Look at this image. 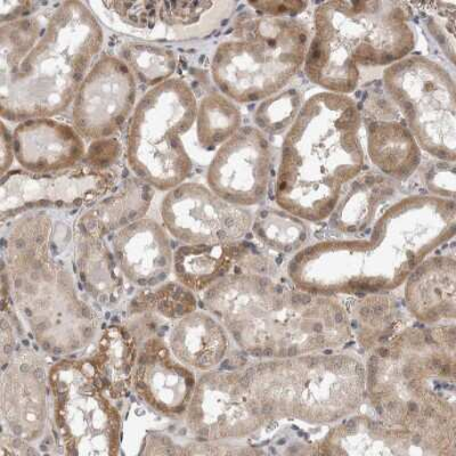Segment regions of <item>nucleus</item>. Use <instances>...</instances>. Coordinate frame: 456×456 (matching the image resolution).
<instances>
[{"instance_id": "f257e3e1", "label": "nucleus", "mask_w": 456, "mask_h": 456, "mask_svg": "<svg viewBox=\"0 0 456 456\" xmlns=\"http://www.w3.org/2000/svg\"><path fill=\"white\" fill-rule=\"evenodd\" d=\"M455 231V200L409 195L387 208L368 239L308 243L289 260V279L323 295L392 292L422 260L453 240Z\"/></svg>"}, {"instance_id": "f03ea898", "label": "nucleus", "mask_w": 456, "mask_h": 456, "mask_svg": "<svg viewBox=\"0 0 456 456\" xmlns=\"http://www.w3.org/2000/svg\"><path fill=\"white\" fill-rule=\"evenodd\" d=\"M2 256L3 289L44 352L71 356L99 339L100 314L70 262L75 230L50 210L30 211L11 221Z\"/></svg>"}, {"instance_id": "7ed1b4c3", "label": "nucleus", "mask_w": 456, "mask_h": 456, "mask_svg": "<svg viewBox=\"0 0 456 456\" xmlns=\"http://www.w3.org/2000/svg\"><path fill=\"white\" fill-rule=\"evenodd\" d=\"M202 304L255 360L340 350L353 338L337 296L285 284L273 273L239 266L202 293Z\"/></svg>"}, {"instance_id": "20e7f679", "label": "nucleus", "mask_w": 456, "mask_h": 456, "mask_svg": "<svg viewBox=\"0 0 456 456\" xmlns=\"http://www.w3.org/2000/svg\"><path fill=\"white\" fill-rule=\"evenodd\" d=\"M364 363L374 417L456 452L455 323L407 325L370 350Z\"/></svg>"}, {"instance_id": "39448f33", "label": "nucleus", "mask_w": 456, "mask_h": 456, "mask_svg": "<svg viewBox=\"0 0 456 456\" xmlns=\"http://www.w3.org/2000/svg\"><path fill=\"white\" fill-rule=\"evenodd\" d=\"M362 120L349 95L320 92L308 97L284 134L276 206L307 223L327 221L345 186L365 170Z\"/></svg>"}, {"instance_id": "423d86ee", "label": "nucleus", "mask_w": 456, "mask_h": 456, "mask_svg": "<svg viewBox=\"0 0 456 456\" xmlns=\"http://www.w3.org/2000/svg\"><path fill=\"white\" fill-rule=\"evenodd\" d=\"M412 12L388 0L325 2L314 11L304 72L324 92L350 95L361 68H388L417 46Z\"/></svg>"}, {"instance_id": "0eeeda50", "label": "nucleus", "mask_w": 456, "mask_h": 456, "mask_svg": "<svg viewBox=\"0 0 456 456\" xmlns=\"http://www.w3.org/2000/svg\"><path fill=\"white\" fill-rule=\"evenodd\" d=\"M103 45V28L87 4H60L38 43L11 79L0 85L2 119H46L64 112Z\"/></svg>"}, {"instance_id": "6e6552de", "label": "nucleus", "mask_w": 456, "mask_h": 456, "mask_svg": "<svg viewBox=\"0 0 456 456\" xmlns=\"http://www.w3.org/2000/svg\"><path fill=\"white\" fill-rule=\"evenodd\" d=\"M256 404L272 423L329 426L365 404V363L349 350L256 360L242 368Z\"/></svg>"}, {"instance_id": "1a4fd4ad", "label": "nucleus", "mask_w": 456, "mask_h": 456, "mask_svg": "<svg viewBox=\"0 0 456 456\" xmlns=\"http://www.w3.org/2000/svg\"><path fill=\"white\" fill-rule=\"evenodd\" d=\"M216 47L210 70L218 91L236 104L259 103L304 69L311 31L296 18L243 12Z\"/></svg>"}, {"instance_id": "9d476101", "label": "nucleus", "mask_w": 456, "mask_h": 456, "mask_svg": "<svg viewBox=\"0 0 456 456\" xmlns=\"http://www.w3.org/2000/svg\"><path fill=\"white\" fill-rule=\"evenodd\" d=\"M199 101L186 81L171 78L138 102L126 135V160L135 176L161 192L185 183L193 161L182 136L197 119Z\"/></svg>"}, {"instance_id": "9b49d317", "label": "nucleus", "mask_w": 456, "mask_h": 456, "mask_svg": "<svg viewBox=\"0 0 456 456\" xmlns=\"http://www.w3.org/2000/svg\"><path fill=\"white\" fill-rule=\"evenodd\" d=\"M52 434L65 455H118L124 421L88 357L52 364Z\"/></svg>"}, {"instance_id": "f8f14e48", "label": "nucleus", "mask_w": 456, "mask_h": 456, "mask_svg": "<svg viewBox=\"0 0 456 456\" xmlns=\"http://www.w3.org/2000/svg\"><path fill=\"white\" fill-rule=\"evenodd\" d=\"M382 83L420 149L437 160L455 162V81L449 70L411 54L386 68Z\"/></svg>"}, {"instance_id": "ddd939ff", "label": "nucleus", "mask_w": 456, "mask_h": 456, "mask_svg": "<svg viewBox=\"0 0 456 456\" xmlns=\"http://www.w3.org/2000/svg\"><path fill=\"white\" fill-rule=\"evenodd\" d=\"M183 420L191 437L205 442H243L272 423L251 397L242 368L200 374Z\"/></svg>"}, {"instance_id": "4468645a", "label": "nucleus", "mask_w": 456, "mask_h": 456, "mask_svg": "<svg viewBox=\"0 0 456 456\" xmlns=\"http://www.w3.org/2000/svg\"><path fill=\"white\" fill-rule=\"evenodd\" d=\"M117 182L116 171L87 166L55 174L11 170L2 176L0 219L5 224L30 211L92 206L111 193Z\"/></svg>"}, {"instance_id": "2eb2a0df", "label": "nucleus", "mask_w": 456, "mask_h": 456, "mask_svg": "<svg viewBox=\"0 0 456 456\" xmlns=\"http://www.w3.org/2000/svg\"><path fill=\"white\" fill-rule=\"evenodd\" d=\"M162 225L182 244L241 241L250 234L254 213L232 205L209 187L191 182L167 192L160 206Z\"/></svg>"}, {"instance_id": "dca6fc26", "label": "nucleus", "mask_w": 456, "mask_h": 456, "mask_svg": "<svg viewBox=\"0 0 456 456\" xmlns=\"http://www.w3.org/2000/svg\"><path fill=\"white\" fill-rule=\"evenodd\" d=\"M3 364L2 439L32 447L52 433L51 366L28 348Z\"/></svg>"}, {"instance_id": "f3484780", "label": "nucleus", "mask_w": 456, "mask_h": 456, "mask_svg": "<svg viewBox=\"0 0 456 456\" xmlns=\"http://www.w3.org/2000/svg\"><path fill=\"white\" fill-rule=\"evenodd\" d=\"M136 97L137 81L124 61L101 56L77 92L72 126L86 141L112 138L132 118Z\"/></svg>"}, {"instance_id": "a211bd4d", "label": "nucleus", "mask_w": 456, "mask_h": 456, "mask_svg": "<svg viewBox=\"0 0 456 456\" xmlns=\"http://www.w3.org/2000/svg\"><path fill=\"white\" fill-rule=\"evenodd\" d=\"M272 168L268 136L256 126H243L217 149L207 169V186L232 205L254 207L267 197Z\"/></svg>"}, {"instance_id": "6ab92c4d", "label": "nucleus", "mask_w": 456, "mask_h": 456, "mask_svg": "<svg viewBox=\"0 0 456 456\" xmlns=\"http://www.w3.org/2000/svg\"><path fill=\"white\" fill-rule=\"evenodd\" d=\"M320 455H456L444 444L418 431L390 425L374 415L358 412L331 426L313 444Z\"/></svg>"}, {"instance_id": "aec40b11", "label": "nucleus", "mask_w": 456, "mask_h": 456, "mask_svg": "<svg viewBox=\"0 0 456 456\" xmlns=\"http://www.w3.org/2000/svg\"><path fill=\"white\" fill-rule=\"evenodd\" d=\"M197 379L156 333L140 342L130 389L154 413L174 420L184 418Z\"/></svg>"}, {"instance_id": "412c9836", "label": "nucleus", "mask_w": 456, "mask_h": 456, "mask_svg": "<svg viewBox=\"0 0 456 456\" xmlns=\"http://www.w3.org/2000/svg\"><path fill=\"white\" fill-rule=\"evenodd\" d=\"M170 238L162 223L149 216L113 234V255L130 284L148 289L168 281L174 268Z\"/></svg>"}, {"instance_id": "4be33fe9", "label": "nucleus", "mask_w": 456, "mask_h": 456, "mask_svg": "<svg viewBox=\"0 0 456 456\" xmlns=\"http://www.w3.org/2000/svg\"><path fill=\"white\" fill-rule=\"evenodd\" d=\"M15 159L23 170L55 174L77 168L85 160V140L64 122L32 119L19 122L13 130Z\"/></svg>"}, {"instance_id": "5701e85b", "label": "nucleus", "mask_w": 456, "mask_h": 456, "mask_svg": "<svg viewBox=\"0 0 456 456\" xmlns=\"http://www.w3.org/2000/svg\"><path fill=\"white\" fill-rule=\"evenodd\" d=\"M407 313L423 325L454 323L456 317V260L454 256L430 255L404 284Z\"/></svg>"}, {"instance_id": "b1692460", "label": "nucleus", "mask_w": 456, "mask_h": 456, "mask_svg": "<svg viewBox=\"0 0 456 456\" xmlns=\"http://www.w3.org/2000/svg\"><path fill=\"white\" fill-rule=\"evenodd\" d=\"M399 185L377 170H364L342 190L330 215V227L348 238L366 233L380 217L381 210L396 200Z\"/></svg>"}, {"instance_id": "393cba45", "label": "nucleus", "mask_w": 456, "mask_h": 456, "mask_svg": "<svg viewBox=\"0 0 456 456\" xmlns=\"http://www.w3.org/2000/svg\"><path fill=\"white\" fill-rule=\"evenodd\" d=\"M173 355L194 372L221 368L230 352V335L213 314L194 311L173 322L168 336Z\"/></svg>"}, {"instance_id": "a878e982", "label": "nucleus", "mask_w": 456, "mask_h": 456, "mask_svg": "<svg viewBox=\"0 0 456 456\" xmlns=\"http://www.w3.org/2000/svg\"><path fill=\"white\" fill-rule=\"evenodd\" d=\"M246 240L235 242L182 244L174 251L173 274L194 293H203L242 264L252 249Z\"/></svg>"}, {"instance_id": "bb28decb", "label": "nucleus", "mask_w": 456, "mask_h": 456, "mask_svg": "<svg viewBox=\"0 0 456 456\" xmlns=\"http://www.w3.org/2000/svg\"><path fill=\"white\" fill-rule=\"evenodd\" d=\"M154 190L138 177L128 179L118 192L93 203L81 213L75 230L95 238H107L148 215Z\"/></svg>"}, {"instance_id": "cd10ccee", "label": "nucleus", "mask_w": 456, "mask_h": 456, "mask_svg": "<svg viewBox=\"0 0 456 456\" xmlns=\"http://www.w3.org/2000/svg\"><path fill=\"white\" fill-rule=\"evenodd\" d=\"M366 152L379 173L399 184L409 181L421 167L422 150L401 121H370L366 128Z\"/></svg>"}, {"instance_id": "c85d7f7f", "label": "nucleus", "mask_w": 456, "mask_h": 456, "mask_svg": "<svg viewBox=\"0 0 456 456\" xmlns=\"http://www.w3.org/2000/svg\"><path fill=\"white\" fill-rule=\"evenodd\" d=\"M77 273L87 295L103 307L120 304L128 282L118 266L111 247L103 238L85 235L75 230Z\"/></svg>"}, {"instance_id": "c756f323", "label": "nucleus", "mask_w": 456, "mask_h": 456, "mask_svg": "<svg viewBox=\"0 0 456 456\" xmlns=\"http://www.w3.org/2000/svg\"><path fill=\"white\" fill-rule=\"evenodd\" d=\"M138 348L140 344L128 325L110 324L101 330L88 358L113 401H119L130 389Z\"/></svg>"}, {"instance_id": "7c9ffc66", "label": "nucleus", "mask_w": 456, "mask_h": 456, "mask_svg": "<svg viewBox=\"0 0 456 456\" xmlns=\"http://www.w3.org/2000/svg\"><path fill=\"white\" fill-rule=\"evenodd\" d=\"M407 315L404 301L390 292L360 296L349 311L353 337L369 353L407 327Z\"/></svg>"}, {"instance_id": "2f4dec72", "label": "nucleus", "mask_w": 456, "mask_h": 456, "mask_svg": "<svg viewBox=\"0 0 456 456\" xmlns=\"http://www.w3.org/2000/svg\"><path fill=\"white\" fill-rule=\"evenodd\" d=\"M233 2H161L159 21L175 40H197L215 34L233 15Z\"/></svg>"}, {"instance_id": "473e14b6", "label": "nucleus", "mask_w": 456, "mask_h": 456, "mask_svg": "<svg viewBox=\"0 0 456 456\" xmlns=\"http://www.w3.org/2000/svg\"><path fill=\"white\" fill-rule=\"evenodd\" d=\"M308 224L279 207H266L254 214L251 233L267 249L293 256L311 240Z\"/></svg>"}, {"instance_id": "72a5a7b5", "label": "nucleus", "mask_w": 456, "mask_h": 456, "mask_svg": "<svg viewBox=\"0 0 456 456\" xmlns=\"http://www.w3.org/2000/svg\"><path fill=\"white\" fill-rule=\"evenodd\" d=\"M195 126L199 145L217 150L241 129V110L221 92H211L199 101Z\"/></svg>"}, {"instance_id": "f704fd0d", "label": "nucleus", "mask_w": 456, "mask_h": 456, "mask_svg": "<svg viewBox=\"0 0 456 456\" xmlns=\"http://www.w3.org/2000/svg\"><path fill=\"white\" fill-rule=\"evenodd\" d=\"M118 57L127 65L136 81L150 89L174 78L178 65L176 53L153 43L122 44Z\"/></svg>"}, {"instance_id": "c9c22d12", "label": "nucleus", "mask_w": 456, "mask_h": 456, "mask_svg": "<svg viewBox=\"0 0 456 456\" xmlns=\"http://www.w3.org/2000/svg\"><path fill=\"white\" fill-rule=\"evenodd\" d=\"M197 309V296L178 281H167L158 287L142 289L127 305L130 315L149 314L173 322Z\"/></svg>"}, {"instance_id": "e433bc0d", "label": "nucleus", "mask_w": 456, "mask_h": 456, "mask_svg": "<svg viewBox=\"0 0 456 456\" xmlns=\"http://www.w3.org/2000/svg\"><path fill=\"white\" fill-rule=\"evenodd\" d=\"M46 27L38 16L0 24V85L6 84L28 53L38 43Z\"/></svg>"}, {"instance_id": "4c0bfd02", "label": "nucleus", "mask_w": 456, "mask_h": 456, "mask_svg": "<svg viewBox=\"0 0 456 456\" xmlns=\"http://www.w3.org/2000/svg\"><path fill=\"white\" fill-rule=\"evenodd\" d=\"M305 94L297 86L289 85L282 91L259 102L254 113L256 128L266 135H282L291 128L304 108Z\"/></svg>"}, {"instance_id": "58836bf2", "label": "nucleus", "mask_w": 456, "mask_h": 456, "mask_svg": "<svg viewBox=\"0 0 456 456\" xmlns=\"http://www.w3.org/2000/svg\"><path fill=\"white\" fill-rule=\"evenodd\" d=\"M142 454L148 455H256L264 451L243 442L192 441L176 443L165 435L152 434L142 447Z\"/></svg>"}, {"instance_id": "ea45409f", "label": "nucleus", "mask_w": 456, "mask_h": 456, "mask_svg": "<svg viewBox=\"0 0 456 456\" xmlns=\"http://www.w3.org/2000/svg\"><path fill=\"white\" fill-rule=\"evenodd\" d=\"M429 10L426 24L428 31L451 64L455 60V3H429L426 4Z\"/></svg>"}, {"instance_id": "a19ab883", "label": "nucleus", "mask_w": 456, "mask_h": 456, "mask_svg": "<svg viewBox=\"0 0 456 456\" xmlns=\"http://www.w3.org/2000/svg\"><path fill=\"white\" fill-rule=\"evenodd\" d=\"M161 2H104L101 5L111 12L127 27L153 30L158 26Z\"/></svg>"}, {"instance_id": "79ce46f5", "label": "nucleus", "mask_w": 456, "mask_h": 456, "mask_svg": "<svg viewBox=\"0 0 456 456\" xmlns=\"http://www.w3.org/2000/svg\"><path fill=\"white\" fill-rule=\"evenodd\" d=\"M422 176L428 194L455 200V162L434 159L430 165L425 166Z\"/></svg>"}, {"instance_id": "37998d69", "label": "nucleus", "mask_w": 456, "mask_h": 456, "mask_svg": "<svg viewBox=\"0 0 456 456\" xmlns=\"http://www.w3.org/2000/svg\"><path fill=\"white\" fill-rule=\"evenodd\" d=\"M120 153V142H118L114 138L94 141L91 148L86 153V166L95 170H112V166L119 160Z\"/></svg>"}, {"instance_id": "c03bdc74", "label": "nucleus", "mask_w": 456, "mask_h": 456, "mask_svg": "<svg viewBox=\"0 0 456 456\" xmlns=\"http://www.w3.org/2000/svg\"><path fill=\"white\" fill-rule=\"evenodd\" d=\"M256 13L275 18H295L307 10L306 2H250L247 4Z\"/></svg>"}, {"instance_id": "a18cd8bd", "label": "nucleus", "mask_w": 456, "mask_h": 456, "mask_svg": "<svg viewBox=\"0 0 456 456\" xmlns=\"http://www.w3.org/2000/svg\"><path fill=\"white\" fill-rule=\"evenodd\" d=\"M40 3L34 2H7L3 0L0 4V23L19 21V20L34 16Z\"/></svg>"}, {"instance_id": "49530a36", "label": "nucleus", "mask_w": 456, "mask_h": 456, "mask_svg": "<svg viewBox=\"0 0 456 456\" xmlns=\"http://www.w3.org/2000/svg\"><path fill=\"white\" fill-rule=\"evenodd\" d=\"M14 159L13 134L7 128L5 120H3L2 133H0V174H2V176L11 171Z\"/></svg>"}]
</instances>
